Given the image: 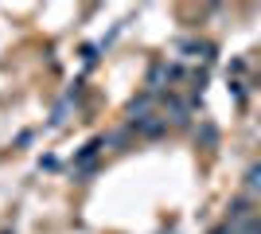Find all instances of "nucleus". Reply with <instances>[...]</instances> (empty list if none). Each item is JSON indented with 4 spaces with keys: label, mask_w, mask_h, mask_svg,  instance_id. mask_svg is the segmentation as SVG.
I'll list each match as a JSON object with an SVG mask.
<instances>
[{
    "label": "nucleus",
    "mask_w": 261,
    "mask_h": 234,
    "mask_svg": "<svg viewBox=\"0 0 261 234\" xmlns=\"http://www.w3.org/2000/svg\"><path fill=\"white\" fill-rule=\"evenodd\" d=\"M246 188H250V191H261V164H253L250 172H246Z\"/></svg>",
    "instance_id": "f257e3e1"
}]
</instances>
